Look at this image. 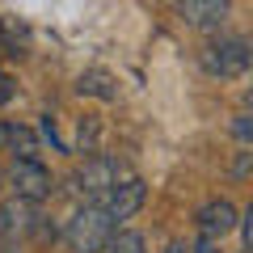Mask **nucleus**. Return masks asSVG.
<instances>
[{
	"mask_svg": "<svg viewBox=\"0 0 253 253\" xmlns=\"http://www.w3.org/2000/svg\"><path fill=\"white\" fill-rule=\"evenodd\" d=\"M118 232V219L110 215L106 203H81V207L72 211V219L63 224V241H68V249L72 253H106V245L114 241Z\"/></svg>",
	"mask_w": 253,
	"mask_h": 253,
	"instance_id": "f257e3e1",
	"label": "nucleus"
},
{
	"mask_svg": "<svg viewBox=\"0 0 253 253\" xmlns=\"http://www.w3.org/2000/svg\"><path fill=\"white\" fill-rule=\"evenodd\" d=\"M106 253H148V236L135 228H118L114 241L106 245Z\"/></svg>",
	"mask_w": 253,
	"mask_h": 253,
	"instance_id": "9b49d317",
	"label": "nucleus"
},
{
	"mask_svg": "<svg viewBox=\"0 0 253 253\" xmlns=\"http://www.w3.org/2000/svg\"><path fill=\"white\" fill-rule=\"evenodd\" d=\"M194 228H199L203 236H228L232 228H241V211L232 207L228 199H207L199 211H194Z\"/></svg>",
	"mask_w": 253,
	"mask_h": 253,
	"instance_id": "423d86ee",
	"label": "nucleus"
},
{
	"mask_svg": "<svg viewBox=\"0 0 253 253\" xmlns=\"http://www.w3.org/2000/svg\"><path fill=\"white\" fill-rule=\"evenodd\" d=\"M9 190L17 194V203L38 207V203H46L55 194V177H51V169H46L42 161L13 156V165H9Z\"/></svg>",
	"mask_w": 253,
	"mask_h": 253,
	"instance_id": "20e7f679",
	"label": "nucleus"
},
{
	"mask_svg": "<svg viewBox=\"0 0 253 253\" xmlns=\"http://www.w3.org/2000/svg\"><path fill=\"white\" fill-rule=\"evenodd\" d=\"M0 42L9 46V55H26L30 51V26L17 17H0Z\"/></svg>",
	"mask_w": 253,
	"mask_h": 253,
	"instance_id": "1a4fd4ad",
	"label": "nucleus"
},
{
	"mask_svg": "<svg viewBox=\"0 0 253 253\" xmlns=\"http://www.w3.org/2000/svg\"><path fill=\"white\" fill-rule=\"evenodd\" d=\"M13 97V81H9V76H0V101H9Z\"/></svg>",
	"mask_w": 253,
	"mask_h": 253,
	"instance_id": "a211bd4d",
	"label": "nucleus"
},
{
	"mask_svg": "<svg viewBox=\"0 0 253 253\" xmlns=\"http://www.w3.org/2000/svg\"><path fill=\"white\" fill-rule=\"evenodd\" d=\"M13 224H17V207H0V241L13 232Z\"/></svg>",
	"mask_w": 253,
	"mask_h": 253,
	"instance_id": "4468645a",
	"label": "nucleus"
},
{
	"mask_svg": "<svg viewBox=\"0 0 253 253\" xmlns=\"http://www.w3.org/2000/svg\"><path fill=\"white\" fill-rule=\"evenodd\" d=\"M249 68H253V38H249Z\"/></svg>",
	"mask_w": 253,
	"mask_h": 253,
	"instance_id": "4be33fe9",
	"label": "nucleus"
},
{
	"mask_svg": "<svg viewBox=\"0 0 253 253\" xmlns=\"http://www.w3.org/2000/svg\"><path fill=\"white\" fill-rule=\"evenodd\" d=\"M9 148H13V156H26V161H38V152H42V144H38V135L30 131V126H21V123H13Z\"/></svg>",
	"mask_w": 253,
	"mask_h": 253,
	"instance_id": "9d476101",
	"label": "nucleus"
},
{
	"mask_svg": "<svg viewBox=\"0 0 253 253\" xmlns=\"http://www.w3.org/2000/svg\"><path fill=\"white\" fill-rule=\"evenodd\" d=\"M228 131H232V139H236V144H253V110H245V114H236Z\"/></svg>",
	"mask_w": 253,
	"mask_h": 253,
	"instance_id": "f8f14e48",
	"label": "nucleus"
},
{
	"mask_svg": "<svg viewBox=\"0 0 253 253\" xmlns=\"http://www.w3.org/2000/svg\"><path fill=\"white\" fill-rule=\"evenodd\" d=\"M194 253H224V249H219L215 236H203V232H199V241H194Z\"/></svg>",
	"mask_w": 253,
	"mask_h": 253,
	"instance_id": "2eb2a0df",
	"label": "nucleus"
},
{
	"mask_svg": "<svg viewBox=\"0 0 253 253\" xmlns=\"http://www.w3.org/2000/svg\"><path fill=\"white\" fill-rule=\"evenodd\" d=\"M245 110H253V84L245 89Z\"/></svg>",
	"mask_w": 253,
	"mask_h": 253,
	"instance_id": "aec40b11",
	"label": "nucleus"
},
{
	"mask_svg": "<svg viewBox=\"0 0 253 253\" xmlns=\"http://www.w3.org/2000/svg\"><path fill=\"white\" fill-rule=\"evenodd\" d=\"M144 199H148L144 177H139V173H131V177H123V181H118V186L106 194V199H97V203H106V207H110V215H114L118 224H123V219H131L139 207H144Z\"/></svg>",
	"mask_w": 253,
	"mask_h": 253,
	"instance_id": "0eeeda50",
	"label": "nucleus"
},
{
	"mask_svg": "<svg viewBox=\"0 0 253 253\" xmlns=\"http://www.w3.org/2000/svg\"><path fill=\"white\" fill-rule=\"evenodd\" d=\"M249 169H253V152H241V161L232 165V177H245Z\"/></svg>",
	"mask_w": 253,
	"mask_h": 253,
	"instance_id": "dca6fc26",
	"label": "nucleus"
},
{
	"mask_svg": "<svg viewBox=\"0 0 253 253\" xmlns=\"http://www.w3.org/2000/svg\"><path fill=\"white\" fill-rule=\"evenodd\" d=\"M4 186H9V173H4V169H0V190H4Z\"/></svg>",
	"mask_w": 253,
	"mask_h": 253,
	"instance_id": "412c9836",
	"label": "nucleus"
},
{
	"mask_svg": "<svg viewBox=\"0 0 253 253\" xmlns=\"http://www.w3.org/2000/svg\"><path fill=\"white\" fill-rule=\"evenodd\" d=\"M123 177H131V165H126L123 156L93 152L89 161L72 173V181H68V186H72V194H76L81 203H93V199H106V194H110Z\"/></svg>",
	"mask_w": 253,
	"mask_h": 253,
	"instance_id": "f03ea898",
	"label": "nucleus"
},
{
	"mask_svg": "<svg viewBox=\"0 0 253 253\" xmlns=\"http://www.w3.org/2000/svg\"><path fill=\"white\" fill-rule=\"evenodd\" d=\"M9 135H13V123H4V118H0V148H9Z\"/></svg>",
	"mask_w": 253,
	"mask_h": 253,
	"instance_id": "f3484780",
	"label": "nucleus"
},
{
	"mask_svg": "<svg viewBox=\"0 0 253 253\" xmlns=\"http://www.w3.org/2000/svg\"><path fill=\"white\" fill-rule=\"evenodd\" d=\"M76 93L81 97H93V101H118V81L106 68H84L76 76Z\"/></svg>",
	"mask_w": 253,
	"mask_h": 253,
	"instance_id": "6e6552de",
	"label": "nucleus"
},
{
	"mask_svg": "<svg viewBox=\"0 0 253 253\" xmlns=\"http://www.w3.org/2000/svg\"><path fill=\"white\" fill-rule=\"evenodd\" d=\"M232 13V0H177V21L190 30H219Z\"/></svg>",
	"mask_w": 253,
	"mask_h": 253,
	"instance_id": "39448f33",
	"label": "nucleus"
},
{
	"mask_svg": "<svg viewBox=\"0 0 253 253\" xmlns=\"http://www.w3.org/2000/svg\"><path fill=\"white\" fill-rule=\"evenodd\" d=\"M199 63H203V72H207V76L236 81V76L253 72V68H249V38H241V34H219V38H211V42L199 51Z\"/></svg>",
	"mask_w": 253,
	"mask_h": 253,
	"instance_id": "7ed1b4c3",
	"label": "nucleus"
},
{
	"mask_svg": "<svg viewBox=\"0 0 253 253\" xmlns=\"http://www.w3.org/2000/svg\"><path fill=\"white\" fill-rule=\"evenodd\" d=\"M241 236H245V249L253 253V203L245 207V215H241Z\"/></svg>",
	"mask_w": 253,
	"mask_h": 253,
	"instance_id": "ddd939ff",
	"label": "nucleus"
},
{
	"mask_svg": "<svg viewBox=\"0 0 253 253\" xmlns=\"http://www.w3.org/2000/svg\"><path fill=\"white\" fill-rule=\"evenodd\" d=\"M165 253H190V249H186V245H181V241H173V245H169V249H165Z\"/></svg>",
	"mask_w": 253,
	"mask_h": 253,
	"instance_id": "6ab92c4d",
	"label": "nucleus"
}]
</instances>
